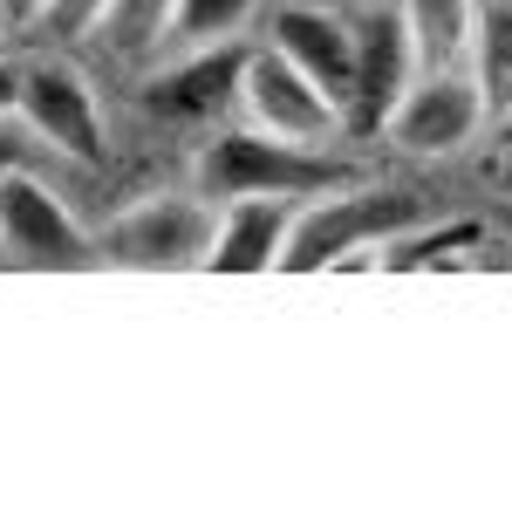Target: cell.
<instances>
[{"label":"cell","mask_w":512,"mask_h":512,"mask_svg":"<svg viewBox=\"0 0 512 512\" xmlns=\"http://www.w3.org/2000/svg\"><path fill=\"white\" fill-rule=\"evenodd\" d=\"M437 219L424 192H396V185H328V192L301 198L287 239H280L274 274H349V267H383V246L403 239L410 226Z\"/></svg>","instance_id":"1"},{"label":"cell","mask_w":512,"mask_h":512,"mask_svg":"<svg viewBox=\"0 0 512 512\" xmlns=\"http://www.w3.org/2000/svg\"><path fill=\"white\" fill-rule=\"evenodd\" d=\"M355 178L335 151H308V144H280L267 130L239 123V130H219L192 164V192L205 198H315L328 185Z\"/></svg>","instance_id":"2"},{"label":"cell","mask_w":512,"mask_h":512,"mask_svg":"<svg viewBox=\"0 0 512 512\" xmlns=\"http://www.w3.org/2000/svg\"><path fill=\"white\" fill-rule=\"evenodd\" d=\"M212 219H219V198H205V192L137 198L130 212H117L103 226L96 260L103 267H123V274H192V267H205Z\"/></svg>","instance_id":"3"},{"label":"cell","mask_w":512,"mask_h":512,"mask_svg":"<svg viewBox=\"0 0 512 512\" xmlns=\"http://www.w3.org/2000/svg\"><path fill=\"white\" fill-rule=\"evenodd\" d=\"M0 267L14 274H69V267H96V239L82 233L69 198L41 185L28 164L0 171Z\"/></svg>","instance_id":"4"},{"label":"cell","mask_w":512,"mask_h":512,"mask_svg":"<svg viewBox=\"0 0 512 512\" xmlns=\"http://www.w3.org/2000/svg\"><path fill=\"white\" fill-rule=\"evenodd\" d=\"M14 117L35 137L41 151L76 164H103V103H96V82L82 76L69 55H28L21 62V89H14Z\"/></svg>","instance_id":"5"},{"label":"cell","mask_w":512,"mask_h":512,"mask_svg":"<svg viewBox=\"0 0 512 512\" xmlns=\"http://www.w3.org/2000/svg\"><path fill=\"white\" fill-rule=\"evenodd\" d=\"M239 117L280 144H308V151H328L342 137V110L267 41L246 48V62H239Z\"/></svg>","instance_id":"6"},{"label":"cell","mask_w":512,"mask_h":512,"mask_svg":"<svg viewBox=\"0 0 512 512\" xmlns=\"http://www.w3.org/2000/svg\"><path fill=\"white\" fill-rule=\"evenodd\" d=\"M485 96L465 69H417V82L396 96V110L383 117V137H390L403 158H458L485 130Z\"/></svg>","instance_id":"7"},{"label":"cell","mask_w":512,"mask_h":512,"mask_svg":"<svg viewBox=\"0 0 512 512\" xmlns=\"http://www.w3.org/2000/svg\"><path fill=\"white\" fill-rule=\"evenodd\" d=\"M417 82V48L396 14V0H376L369 14H355V76L342 103V137H383V117L396 96Z\"/></svg>","instance_id":"8"},{"label":"cell","mask_w":512,"mask_h":512,"mask_svg":"<svg viewBox=\"0 0 512 512\" xmlns=\"http://www.w3.org/2000/svg\"><path fill=\"white\" fill-rule=\"evenodd\" d=\"M267 48H280L335 110L349 103V76H355V21L349 14H335L321 0H280L267 14Z\"/></svg>","instance_id":"9"},{"label":"cell","mask_w":512,"mask_h":512,"mask_svg":"<svg viewBox=\"0 0 512 512\" xmlns=\"http://www.w3.org/2000/svg\"><path fill=\"white\" fill-rule=\"evenodd\" d=\"M301 198H219L212 246H205V274H274L287 219Z\"/></svg>","instance_id":"10"},{"label":"cell","mask_w":512,"mask_h":512,"mask_svg":"<svg viewBox=\"0 0 512 512\" xmlns=\"http://www.w3.org/2000/svg\"><path fill=\"white\" fill-rule=\"evenodd\" d=\"M239 62H246V48H239V41L185 48V62H178L171 76L151 82V110H164V117H185V123L219 117L226 103H239Z\"/></svg>","instance_id":"11"},{"label":"cell","mask_w":512,"mask_h":512,"mask_svg":"<svg viewBox=\"0 0 512 512\" xmlns=\"http://www.w3.org/2000/svg\"><path fill=\"white\" fill-rule=\"evenodd\" d=\"M171 21H178V0H103L89 35L117 62H151L171 48Z\"/></svg>","instance_id":"12"},{"label":"cell","mask_w":512,"mask_h":512,"mask_svg":"<svg viewBox=\"0 0 512 512\" xmlns=\"http://www.w3.org/2000/svg\"><path fill=\"white\" fill-rule=\"evenodd\" d=\"M465 76H472L478 96H485V117H506L512 110V0H478Z\"/></svg>","instance_id":"13"},{"label":"cell","mask_w":512,"mask_h":512,"mask_svg":"<svg viewBox=\"0 0 512 512\" xmlns=\"http://www.w3.org/2000/svg\"><path fill=\"white\" fill-rule=\"evenodd\" d=\"M396 14H403V28H410L417 69H465L478 0H396Z\"/></svg>","instance_id":"14"},{"label":"cell","mask_w":512,"mask_h":512,"mask_svg":"<svg viewBox=\"0 0 512 512\" xmlns=\"http://www.w3.org/2000/svg\"><path fill=\"white\" fill-rule=\"evenodd\" d=\"M253 14H260V0H178L171 41H178V48H212V41H239Z\"/></svg>","instance_id":"15"},{"label":"cell","mask_w":512,"mask_h":512,"mask_svg":"<svg viewBox=\"0 0 512 512\" xmlns=\"http://www.w3.org/2000/svg\"><path fill=\"white\" fill-rule=\"evenodd\" d=\"M96 7H103V0H48V21H41V28H48V35H89V21H96Z\"/></svg>","instance_id":"16"},{"label":"cell","mask_w":512,"mask_h":512,"mask_svg":"<svg viewBox=\"0 0 512 512\" xmlns=\"http://www.w3.org/2000/svg\"><path fill=\"white\" fill-rule=\"evenodd\" d=\"M48 21V0H0V41L7 35H35Z\"/></svg>","instance_id":"17"},{"label":"cell","mask_w":512,"mask_h":512,"mask_svg":"<svg viewBox=\"0 0 512 512\" xmlns=\"http://www.w3.org/2000/svg\"><path fill=\"white\" fill-rule=\"evenodd\" d=\"M492 123H499V144H492V185L512 198V110H506V117H492Z\"/></svg>","instance_id":"18"},{"label":"cell","mask_w":512,"mask_h":512,"mask_svg":"<svg viewBox=\"0 0 512 512\" xmlns=\"http://www.w3.org/2000/svg\"><path fill=\"white\" fill-rule=\"evenodd\" d=\"M21 137H28L21 117H0V171H7V164H21Z\"/></svg>","instance_id":"19"},{"label":"cell","mask_w":512,"mask_h":512,"mask_svg":"<svg viewBox=\"0 0 512 512\" xmlns=\"http://www.w3.org/2000/svg\"><path fill=\"white\" fill-rule=\"evenodd\" d=\"M14 89H21V62L0 55V117H14Z\"/></svg>","instance_id":"20"}]
</instances>
